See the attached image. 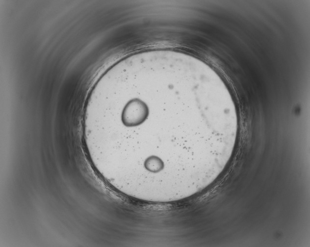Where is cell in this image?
Instances as JSON below:
<instances>
[{
    "mask_svg": "<svg viewBox=\"0 0 310 247\" xmlns=\"http://www.w3.org/2000/svg\"><path fill=\"white\" fill-rule=\"evenodd\" d=\"M236 113L210 93L161 70L120 74L88 101L83 136L91 162L120 192L173 197L218 171L238 133Z\"/></svg>",
    "mask_w": 310,
    "mask_h": 247,
    "instance_id": "cell-1",
    "label": "cell"
}]
</instances>
